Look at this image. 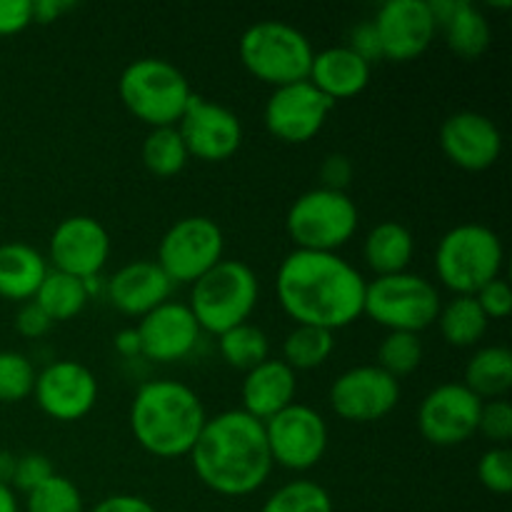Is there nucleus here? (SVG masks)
Segmentation results:
<instances>
[{"label":"nucleus","mask_w":512,"mask_h":512,"mask_svg":"<svg viewBox=\"0 0 512 512\" xmlns=\"http://www.w3.org/2000/svg\"><path fill=\"white\" fill-rule=\"evenodd\" d=\"M365 288L363 273L338 253L293 250L275 275V293L285 315L295 325L330 333L348 328L363 315Z\"/></svg>","instance_id":"1"},{"label":"nucleus","mask_w":512,"mask_h":512,"mask_svg":"<svg viewBox=\"0 0 512 512\" xmlns=\"http://www.w3.org/2000/svg\"><path fill=\"white\" fill-rule=\"evenodd\" d=\"M190 463L200 483L223 498L258 493L273 473L265 423L245 410L213 415L190 450Z\"/></svg>","instance_id":"2"},{"label":"nucleus","mask_w":512,"mask_h":512,"mask_svg":"<svg viewBox=\"0 0 512 512\" xmlns=\"http://www.w3.org/2000/svg\"><path fill=\"white\" fill-rule=\"evenodd\" d=\"M208 423V413L193 388L178 380L140 385L130 405V430L145 453L173 460L190 455Z\"/></svg>","instance_id":"3"},{"label":"nucleus","mask_w":512,"mask_h":512,"mask_svg":"<svg viewBox=\"0 0 512 512\" xmlns=\"http://www.w3.org/2000/svg\"><path fill=\"white\" fill-rule=\"evenodd\" d=\"M118 93L128 113L153 128H175L193 100L188 78L163 58L133 60L120 73Z\"/></svg>","instance_id":"4"},{"label":"nucleus","mask_w":512,"mask_h":512,"mask_svg":"<svg viewBox=\"0 0 512 512\" xmlns=\"http://www.w3.org/2000/svg\"><path fill=\"white\" fill-rule=\"evenodd\" d=\"M260 298V283L255 270L243 260H220L190 290V313L200 330L223 335L248 323Z\"/></svg>","instance_id":"5"},{"label":"nucleus","mask_w":512,"mask_h":512,"mask_svg":"<svg viewBox=\"0 0 512 512\" xmlns=\"http://www.w3.org/2000/svg\"><path fill=\"white\" fill-rule=\"evenodd\" d=\"M503 243L488 225L463 223L450 228L435 248V273L455 295H475L503 270Z\"/></svg>","instance_id":"6"},{"label":"nucleus","mask_w":512,"mask_h":512,"mask_svg":"<svg viewBox=\"0 0 512 512\" xmlns=\"http://www.w3.org/2000/svg\"><path fill=\"white\" fill-rule=\"evenodd\" d=\"M313 58L315 50L308 35L280 20L250 25L240 38V60L245 70L273 88L308 80Z\"/></svg>","instance_id":"7"},{"label":"nucleus","mask_w":512,"mask_h":512,"mask_svg":"<svg viewBox=\"0 0 512 512\" xmlns=\"http://www.w3.org/2000/svg\"><path fill=\"white\" fill-rule=\"evenodd\" d=\"M360 223L358 208L348 193L313 188L300 195L288 210L285 228L295 250L335 253L355 235Z\"/></svg>","instance_id":"8"},{"label":"nucleus","mask_w":512,"mask_h":512,"mask_svg":"<svg viewBox=\"0 0 512 512\" xmlns=\"http://www.w3.org/2000/svg\"><path fill=\"white\" fill-rule=\"evenodd\" d=\"M438 288L415 273L375 278L365 288L363 315H370L390 333H415L430 328L440 313Z\"/></svg>","instance_id":"9"},{"label":"nucleus","mask_w":512,"mask_h":512,"mask_svg":"<svg viewBox=\"0 0 512 512\" xmlns=\"http://www.w3.org/2000/svg\"><path fill=\"white\" fill-rule=\"evenodd\" d=\"M225 235L213 218L190 215L170 225L158 245V260L173 285H193L223 260Z\"/></svg>","instance_id":"10"},{"label":"nucleus","mask_w":512,"mask_h":512,"mask_svg":"<svg viewBox=\"0 0 512 512\" xmlns=\"http://www.w3.org/2000/svg\"><path fill=\"white\" fill-rule=\"evenodd\" d=\"M265 438L273 465L303 473L323 460L328 450V423L310 405L293 403L265 420Z\"/></svg>","instance_id":"11"},{"label":"nucleus","mask_w":512,"mask_h":512,"mask_svg":"<svg viewBox=\"0 0 512 512\" xmlns=\"http://www.w3.org/2000/svg\"><path fill=\"white\" fill-rule=\"evenodd\" d=\"M483 400L463 383H445L430 390L418 410V430L430 445L455 448L478 433Z\"/></svg>","instance_id":"12"},{"label":"nucleus","mask_w":512,"mask_h":512,"mask_svg":"<svg viewBox=\"0 0 512 512\" xmlns=\"http://www.w3.org/2000/svg\"><path fill=\"white\" fill-rule=\"evenodd\" d=\"M400 403V380L378 365H358L338 375L330 388V408L348 423H375Z\"/></svg>","instance_id":"13"},{"label":"nucleus","mask_w":512,"mask_h":512,"mask_svg":"<svg viewBox=\"0 0 512 512\" xmlns=\"http://www.w3.org/2000/svg\"><path fill=\"white\" fill-rule=\"evenodd\" d=\"M333 105V100L325 98L310 80L283 85L275 88L265 103V128L283 143H308L323 130Z\"/></svg>","instance_id":"14"},{"label":"nucleus","mask_w":512,"mask_h":512,"mask_svg":"<svg viewBox=\"0 0 512 512\" xmlns=\"http://www.w3.org/2000/svg\"><path fill=\"white\" fill-rule=\"evenodd\" d=\"M188 148L190 158L203 163H223L238 153L243 143V125L240 118L225 105L193 95L188 110L175 125Z\"/></svg>","instance_id":"15"},{"label":"nucleus","mask_w":512,"mask_h":512,"mask_svg":"<svg viewBox=\"0 0 512 512\" xmlns=\"http://www.w3.org/2000/svg\"><path fill=\"white\" fill-rule=\"evenodd\" d=\"M33 395L48 418L75 423L98 403V380L93 370L78 360H55L38 373Z\"/></svg>","instance_id":"16"},{"label":"nucleus","mask_w":512,"mask_h":512,"mask_svg":"<svg viewBox=\"0 0 512 512\" xmlns=\"http://www.w3.org/2000/svg\"><path fill=\"white\" fill-rule=\"evenodd\" d=\"M110 248V235L100 220L90 215H73L60 220L50 235V263L53 270L90 283L108 265Z\"/></svg>","instance_id":"17"},{"label":"nucleus","mask_w":512,"mask_h":512,"mask_svg":"<svg viewBox=\"0 0 512 512\" xmlns=\"http://www.w3.org/2000/svg\"><path fill=\"white\" fill-rule=\"evenodd\" d=\"M373 25L383 60H393V63L420 58L430 48L438 30L428 0H388L375 13Z\"/></svg>","instance_id":"18"},{"label":"nucleus","mask_w":512,"mask_h":512,"mask_svg":"<svg viewBox=\"0 0 512 512\" xmlns=\"http://www.w3.org/2000/svg\"><path fill=\"white\" fill-rule=\"evenodd\" d=\"M135 330L140 338V355L163 365L188 358L198 348L203 335L188 305L175 300H168L143 315Z\"/></svg>","instance_id":"19"},{"label":"nucleus","mask_w":512,"mask_h":512,"mask_svg":"<svg viewBox=\"0 0 512 512\" xmlns=\"http://www.w3.org/2000/svg\"><path fill=\"white\" fill-rule=\"evenodd\" d=\"M440 148L445 158L460 170L480 173L498 163L503 153V135L488 115L460 110L450 115L440 128Z\"/></svg>","instance_id":"20"},{"label":"nucleus","mask_w":512,"mask_h":512,"mask_svg":"<svg viewBox=\"0 0 512 512\" xmlns=\"http://www.w3.org/2000/svg\"><path fill=\"white\" fill-rule=\"evenodd\" d=\"M105 293L115 310L130 318H143L158 305L168 303L173 283L153 260H133L115 270L105 285Z\"/></svg>","instance_id":"21"},{"label":"nucleus","mask_w":512,"mask_h":512,"mask_svg":"<svg viewBox=\"0 0 512 512\" xmlns=\"http://www.w3.org/2000/svg\"><path fill=\"white\" fill-rule=\"evenodd\" d=\"M295 390H298L295 370L288 368L283 360L268 358L245 373L243 388H240V398H243L240 410L265 423L295 403Z\"/></svg>","instance_id":"22"},{"label":"nucleus","mask_w":512,"mask_h":512,"mask_svg":"<svg viewBox=\"0 0 512 512\" xmlns=\"http://www.w3.org/2000/svg\"><path fill=\"white\" fill-rule=\"evenodd\" d=\"M370 68L373 65L365 63L348 45H338L315 53L308 80L335 103L363 93L370 83Z\"/></svg>","instance_id":"23"},{"label":"nucleus","mask_w":512,"mask_h":512,"mask_svg":"<svg viewBox=\"0 0 512 512\" xmlns=\"http://www.w3.org/2000/svg\"><path fill=\"white\" fill-rule=\"evenodd\" d=\"M48 260L25 243L0 245V298L28 303L48 275Z\"/></svg>","instance_id":"24"},{"label":"nucleus","mask_w":512,"mask_h":512,"mask_svg":"<svg viewBox=\"0 0 512 512\" xmlns=\"http://www.w3.org/2000/svg\"><path fill=\"white\" fill-rule=\"evenodd\" d=\"M415 255V238L403 223L385 220L368 233L363 243L365 265L375 278L408 273V265Z\"/></svg>","instance_id":"25"},{"label":"nucleus","mask_w":512,"mask_h":512,"mask_svg":"<svg viewBox=\"0 0 512 512\" xmlns=\"http://www.w3.org/2000/svg\"><path fill=\"white\" fill-rule=\"evenodd\" d=\"M465 388L480 400H500L512 388V353L503 345L480 348L465 365Z\"/></svg>","instance_id":"26"},{"label":"nucleus","mask_w":512,"mask_h":512,"mask_svg":"<svg viewBox=\"0 0 512 512\" xmlns=\"http://www.w3.org/2000/svg\"><path fill=\"white\" fill-rule=\"evenodd\" d=\"M443 30L448 48L463 60H478L490 48V40H493L488 15L478 5L468 3V0L455 3L453 15L443 25Z\"/></svg>","instance_id":"27"},{"label":"nucleus","mask_w":512,"mask_h":512,"mask_svg":"<svg viewBox=\"0 0 512 512\" xmlns=\"http://www.w3.org/2000/svg\"><path fill=\"white\" fill-rule=\"evenodd\" d=\"M440 335L453 348H473L488 333V315L478 305L475 295H455L448 305H440L438 313Z\"/></svg>","instance_id":"28"},{"label":"nucleus","mask_w":512,"mask_h":512,"mask_svg":"<svg viewBox=\"0 0 512 512\" xmlns=\"http://www.w3.org/2000/svg\"><path fill=\"white\" fill-rule=\"evenodd\" d=\"M33 300L45 310V315H48L53 323L73 320L75 315L83 313V308L88 305L90 283L50 268Z\"/></svg>","instance_id":"29"},{"label":"nucleus","mask_w":512,"mask_h":512,"mask_svg":"<svg viewBox=\"0 0 512 512\" xmlns=\"http://www.w3.org/2000/svg\"><path fill=\"white\" fill-rule=\"evenodd\" d=\"M335 350V333L310 325H295L283 340V363L293 370H313L328 363Z\"/></svg>","instance_id":"30"},{"label":"nucleus","mask_w":512,"mask_h":512,"mask_svg":"<svg viewBox=\"0 0 512 512\" xmlns=\"http://www.w3.org/2000/svg\"><path fill=\"white\" fill-rule=\"evenodd\" d=\"M218 350L225 363L235 370H253L270 358V340L258 325L243 323L228 333L218 335Z\"/></svg>","instance_id":"31"},{"label":"nucleus","mask_w":512,"mask_h":512,"mask_svg":"<svg viewBox=\"0 0 512 512\" xmlns=\"http://www.w3.org/2000/svg\"><path fill=\"white\" fill-rule=\"evenodd\" d=\"M190 155L178 128H153L143 143V165L158 178L183 173Z\"/></svg>","instance_id":"32"},{"label":"nucleus","mask_w":512,"mask_h":512,"mask_svg":"<svg viewBox=\"0 0 512 512\" xmlns=\"http://www.w3.org/2000/svg\"><path fill=\"white\" fill-rule=\"evenodd\" d=\"M260 512H335L333 498L313 480H290L275 490Z\"/></svg>","instance_id":"33"},{"label":"nucleus","mask_w":512,"mask_h":512,"mask_svg":"<svg viewBox=\"0 0 512 512\" xmlns=\"http://www.w3.org/2000/svg\"><path fill=\"white\" fill-rule=\"evenodd\" d=\"M423 363V343L415 333H388L378 348V368L395 380L415 373Z\"/></svg>","instance_id":"34"},{"label":"nucleus","mask_w":512,"mask_h":512,"mask_svg":"<svg viewBox=\"0 0 512 512\" xmlns=\"http://www.w3.org/2000/svg\"><path fill=\"white\" fill-rule=\"evenodd\" d=\"M25 512H85L83 495H80L78 485L73 480L55 473L40 488L28 493Z\"/></svg>","instance_id":"35"},{"label":"nucleus","mask_w":512,"mask_h":512,"mask_svg":"<svg viewBox=\"0 0 512 512\" xmlns=\"http://www.w3.org/2000/svg\"><path fill=\"white\" fill-rule=\"evenodd\" d=\"M35 365L28 355L3 350L0 353V403H20L35 388Z\"/></svg>","instance_id":"36"},{"label":"nucleus","mask_w":512,"mask_h":512,"mask_svg":"<svg viewBox=\"0 0 512 512\" xmlns=\"http://www.w3.org/2000/svg\"><path fill=\"white\" fill-rule=\"evenodd\" d=\"M478 478L485 490L495 495H508L512 490V453L508 448H490L478 463Z\"/></svg>","instance_id":"37"},{"label":"nucleus","mask_w":512,"mask_h":512,"mask_svg":"<svg viewBox=\"0 0 512 512\" xmlns=\"http://www.w3.org/2000/svg\"><path fill=\"white\" fill-rule=\"evenodd\" d=\"M478 433H483L495 448H505L512 438V405L508 400H488L480 410Z\"/></svg>","instance_id":"38"},{"label":"nucleus","mask_w":512,"mask_h":512,"mask_svg":"<svg viewBox=\"0 0 512 512\" xmlns=\"http://www.w3.org/2000/svg\"><path fill=\"white\" fill-rule=\"evenodd\" d=\"M55 475L53 463H50L48 455L43 453H25L20 455L18 463H15V475H13V483L10 488L20 490V493H33L35 488L50 480Z\"/></svg>","instance_id":"39"},{"label":"nucleus","mask_w":512,"mask_h":512,"mask_svg":"<svg viewBox=\"0 0 512 512\" xmlns=\"http://www.w3.org/2000/svg\"><path fill=\"white\" fill-rule=\"evenodd\" d=\"M475 300H478V305L483 308V313L488 315V320L508 318L512 310V293L508 280H490L488 285H483V288L475 293Z\"/></svg>","instance_id":"40"},{"label":"nucleus","mask_w":512,"mask_h":512,"mask_svg":"<svg viewBox=\"0 0 512 512\" xmlns=\"http://www.w3.org/2000/svg\"><path fill=\"white\" fill-rule=\"evenodd\" d=\"M50 328H53V320L45 315V310L40 308L35 300H28V303L20 305L18 315H15V330H18L23 338L28 340L45 338V335L50 333Z\"/></svg>","instance_id":"41"},{"label":"nucleus","mask_w":512,"mask_h":512,"mask_svg":"<svg viewBox=\"0 0 512 512\" xmlns=\"http://www.w3.org/2000/svg\"><path fill=\"white\" fill-rule=\"evenodd\" d=\"M353 180V163H350L348 155L333 153L323 160L320 165V188L325 190H338V193H345V188Z\"/></svg>","instance_id":"42"},{"label":"nucleus","mask_w":512,"mask_h":512,"mask_svg":"<svg viewBox=\"0 0 512 512\" xmlns=\"http://www.w3.org/2000/svg\"><path fill=\"white\" fill-rule=\"evenodd\" d=\"M33 23L30 0H0V35H18Z\"/></svg>","instance_id":"43"},{"label":"nucleus","mask_w":512,"mask_h":512,"mask_svg":"<svg viewBox=\"0 0 512 512\" xmlns=\"http://www.w3.org/2000/svg\"><path fill=\"white\" fill-rule=\"evenodd\" d=\"M348 48L370 65H373L375 60H383V50H380V40H378V33H375L373 20L355 25L353 33H350Z\"/></svg>","instance_id":"44"},{"label":"nucleus","mask_w":512,"mask_h":512,"mask_svg":"<svg viewBox=\"0 0 512 512\" xmlns=\"http://www.w3.org/2000/svg\"><path fill=\"white\" fill-rule=\"evenodd\" d=\"M90 512H158L153 508V503L140 495H128V493H120V495H110V498L100 500Z\"/></svg>","instance_id":"45"},{"label":"nucleus","mask_w":512,"mask_h":512,"mask_svg":"<svg viewBox=\"0 0 512 512\" xmlns=\"http://www.w3.org/2000/svg\"><path fill=\"white\" fill-rule=\"evenodd\" d=\"M73 8L75 3H65V0H33L30 3V18L38 25H50Z\"/></svg>","instance_id":"46"},{"label":"nucleus","mask_w":512,"mask_h":512,"mask_svg":"<svg viewBox=\"0 0 512 512\" xmlns=\"http://www.w3.org/2000/svg\"><path fill=\"white\" fill-rule=\"evenodd\" d=\"M115 350H118L123 358H138L140 355V338H138V330L128 328V330H120L115 335Z\"/></svg>","instance_id":"47"},{"label":"nucleus","mask_w":512,"mask_h":512,"mask_svg":"<svg viewBox=\"0 0 512 512\" xmlns=\"http://www.w3.org/2000/svg\"><path fill=\"white\" fill-rule=\"evenodd\" d=\"M15 463H18V455L8 453V450H0V485L13 483Z\"/></svg>","instance_id":"48"},{"label":"nucleus","mask_w":512,"mask_h":512,"mask_svg":"<svg viewBox=\"0 0 512 512\" xmlns=\"http://www.w3.org/2000/svg\"><path fill=\"white\" fill-rule=\"evenodd\" d=\"M0 512H20L18 495L10 485H0Z\"/></svg>","instance_id":"49"}]
</instances>
